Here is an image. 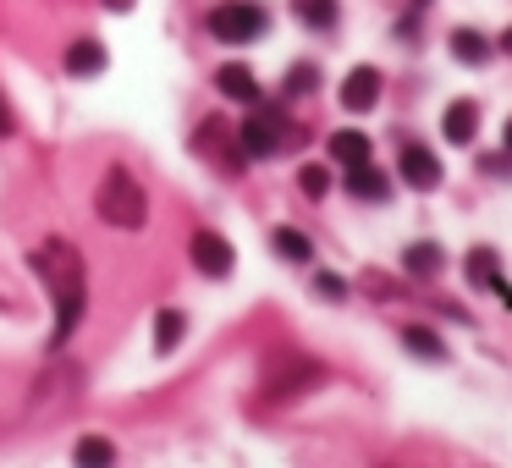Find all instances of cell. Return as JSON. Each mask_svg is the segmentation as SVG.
Wrapping results in <instances>:
<instances>
[{
	"label": "cell",
	"instance_id": "cell-1",
	"mask_svg": "<svg viewBox=\"0 0 512 468\" xmlns=\"http://www.w3.org/2000/svg\"><path fill=\"white\" fill-rule=\"evenodd\" d=\"M34 270L50 287V303H56V336L67 342L83 320V303H89V276H83V259L67 237H45L34 248Z\"/></svg>",
	"mask_w": 512,
	"mask_h": 468
},
{
	"label": "cell",
	"instance_id": "cell-2",
	"mask_svg": "<svg viewBox=\"0 0 512 468\" xmlns=\"http://www.w3.org/2000/svg\"><path fill=\"white\" fill-rule=\"evenodd\" d=\"M94 210H100L105 226H116V232H138L149 215V199L144 188H138V177L127 166H111L100 177V188H94Z\"/></svg>",
	"mask_w": 512,
	"mask_h": 468
},
{
	"label": "cell",
	"instance_id": "cell-3",
	"mask_svg": "<svg viewBox=\"0 0 512 468\" xmlns=\"http://www.w3.org/2000/svg\"><path fill=\"white\" fill-rule=\"evenodd\" d=\"M287 133H292L287 111H281V105H259L254 100L248 122L237 127V149H243V160H270L281 144H287Z\"/></svg>",
	"mask_w": 512,
	"mask_h": 468
},
{
	"label": "cell",
	"instance_id": "cell-4",
	"mask_svg": "<svg viewBox=\"0 0 512 468\" xmlns=\"http://www.w3.org/2000/svg\"><path fill=\"white\" fill-rule=\"evenodd\" d=\"M265 6H254V0H226V6H215L210 12V34L221 39V45H248V39L265 34Z\"/></svg>",
	"mask_w": 512,
	"mask_h": 468
},
{
	"label": "cell",
	"instance_id": "cell-5",
	"mask_svg": "<svg viewBox=\"0 0 512 468\" xmlns=\"http://www.w3.org/2000/svg\"><path fill=\"white\" fill-rule=\"evenodd\" d=\"M193 265L204 270V276H232V265H237V254H232V243H226L221 232H199L193 237Z\"/></svg>",
	"mask_w": 512,
	"mask_h": 468
},
{
	"label": "cell",
	"instance_id": "cell-6",
	"mask_svg": "<svg viewBox=\"0 0 512 468\" xmlns=\"http://www.w3.org/2000/svg\"><path fill=\"white\" fill-rule=\"evenodd\" d=\"M342 105L353 116L375 111V105H380V72L375 67H353V72H347V78H342Z\"/></svg>",
	"mask_w": 512,
	"mask_h": 468
},
{
	"label": "cell",
	"instance_id": "cell-7",
	"mask_svg": "<svg viewBox=\"0 0 512 468\" xmlns=\"http://www.w3.org/2000/svg\"><path fill=\"white\" fill-rule=\"evenodd\" d=\"M402 177H408L413 193H430L435 182H441V160H435L424 144H408L402 149Z\"/></svg>",
	"mask_w": 512,
	"mask_h": 468
},
{
	"label": "cell",
	"instance_id": "cell-8",
	"mask_svg": "<svg viewBox=\"0 0 512 468\" xmlns=\"http://www.w3.org/2000/svg\"><path fill=\"white\" fill-rule=\"evenodd\" d=\"M347 193L364 199V204H386L391 199V182H386V171H375L369 160H358V166H347Z\"/></svg>",
	"mask_w": 512,
	"mask_h": 468
},
{
	"label": "cell",
	"instance_id": "cell-9",
	"mask_svg": "<svg viewBox=\"0 0 512 468\" xmlns=\"http://www.w3.org/2000/svg\"><path fill=\"white\" fill-rule=\"evenodd\" d=\"M215 89H221L226 100H237V105H254L259 100V78L243 67V61H226V67L215 72Z\"/></svg>",
	"mask_w": 512,
	"mask_h": 468
},
{
	"label": "cell",
	"instance_id": "cell-10",
	"mask_svg": "<svg viewBox=\"0 0 512 468\" xmlns=\"http://www.w3.org/2000/svg\"><path fill=\"white\" fill-rule=\"evenodd\" d=\"M441 133L452 138L457 149L474 144V133H479V105H474V100H452V105H446V116H441Z\"/></svg>",
	"mask_w": 512,
	"mask_h": 468
},
{
	"label": "cell",
	"instance_id": "cell-11",
	"mask_svg": "<svg viewBox=\"0 0 512 468\" xmlns=\"http://www.w3.org/2000/svg\"><path fill=\"white\" fill-rule=\"evenodd\" d=\"M67 72L72 78H94V72H105V45L100 39H78V45L67 50Z\"/></svg>",
	"mask_w": 512,
	"mask_h": 468
},
{
	"label": "cell",
	"instance_id": "cell-12",
	"mask_svg": "<svg viewBox=\"0 0 512 468\" xmlns=\"http://www.w3.org/2000/svg\"><path fill=\"white\" fill-rule=\"evenodd\" d=\"M468 281L507 298V287H501V270H496V254H490V248H474V254H468Z\"/></svg>",
	"mask_w": 512,
	"mask_h": 468
},
{
	"label": "cell",
	"instance_id": "cell-13",
	"mask_svg": "<svg viewBox=\"0 0 512 468\" xmlns=\"http://www.w3.org/2000/svg\"><path fill=\"white\" fill-rule=\"evenodd\" d=\"M402 265H408V276H435V270L446 265V254H441V243H408V254H402Z\"/></svg>",
	"mask_w": 512,
	"mask_h": 468
},
{
	"label": "cell",
	"instance_id": "cell-14",
	"mask_svg": "<svg viewBox=\"0 0 512 468\" xmlns=\"http://www.w3.org/2000/svg\"><path fill=\"white\" fill-rule=\"evenodd\" d=\"M452 56L463 61V67H485V61H490L485 34H474V28H457V34H452Z\"/></svg>",
	"mask_w": 512,
	"mask_h": 468
},
{
	"label": "cell",
	"instance_id": "cell-15",
	"mask_svg": "<svg viewBox=\"0 0 512 468\" xmlns=\"http://www.w3.org/2000/svg\"><path fill=\"white\" fill-rule=\"evenodd\" d=\"M188 336V320L177 309H160L155 314V353H177V342Z\"/></svg>",
	"mask_w": 512,
	"mask_h": 468
},
{
	"label": "cell",
	"instance_id": "cell-16",
	"mask_svg": "<svg viewBox=\"0 0 512 468\" xmlns=\"http://www.w3.org/2000/svg\"><path fill=\"white\" fill-rule=\"evenodd\" d=\"M292 17H298L303 28H336V0H292Z\"/></svg>",
	"mask_w": 512,
	"mask_h": 468
},
{
	"label": "cell",
	"instance_id": "cell-17",
	"mask_svg": "<svg viewBox=\"0 0 512 468\" xmlns=\"http://www.w3.org/2000/svg\"><path fill=\"white\" fill-rule=\"evenodd\" d=\"M270 243H276V254L281 259H292V265H314V243L303 232H292V226H281L276 237H270Z\"/></svg>",
	"mask_w": 512,
	"mask_h": 468
},
{
	"label": "cell",
	"instance_id": "cell-18",
	"mask_svg": "<svg viewBox=\"0 0 512 468\" xmlns=\"http://www.w3.org/2000/svg\"><path fill=\"white\" fill-rule=\"evenodd\" d=\"M331 155L342 160V166H358V160H369V133H331Z\"/></svg>",
	"mask_w": 512,
	"mask_h": 468
},
{
	"label": "cell",
	"instance_id": "cell-19",
	"mask_svg": "<svg viewBox=\"0 0 512 468\" xmlns=\"http://www.w3.org/2000/svg\"><path fill=\"white\" fill-rule=\"evenodd\" d=\"M402 342H408L419 358H430V364H435V358H446L441 336H435V331H424V325H408V331H402Z\"/></svg>",
	"mask_w": 512,
	"mask_h": 468
},
{
	"label": "cell",
	"instance_id": "cell-20",
	"mask_svg": "<svg viewBox=\"0 0 512 468\" xmlns=\"http://www.w3.org/2000/svg\"><path fill=\"white\" fill-rule=\"evenodd\" d=\"M320 89V67L314 61H298V67L287 72V94H314Z\"/></svg>",
	"mask_w": 512,
	"mask_h": 468
},
{
	"label": "cell",
	"instance_id": "cell-21",
	"mask_svg": "<svg viewBox=\"0 0 512 468\" xmlns=\"http://www.w3.org/2000/svg\"><path fill=\"white\" fill-rule=\"evenodd\" d=\"M325 188H331L325 166H298V193H303V199H325Z\"/></svg>",
	"mask_w": 512,
	"mask_h": 468
},
{
	"label": "cell",
	"instance_id": "cell-22",
	"mask_svg": "<svg viewBox=\"0 0 512 468\" xmlns=\"http://www.w3.org/2000/svg\"><path fill=\"white\" fill-rule=\"evenodd\" d=\"M78 463H116V446L105 435H89V441H78Z\"/></svg>",
	"mask_w": 512,
	"mask_h": 468
},
{
	"label": "cell",
	"instance_id": "cell-23",
	"mask_svg": "<svg viewBox=\"0 0 512 468\" xmlns=\"http://www.w3.org/2000/svg\"><path fill=\"white\" fill-rule=\"evenodd\" d=\"M314 287H320L325 298H347V281H336V276H314Z\"/></svg>",
	"mask_w": 512,
	"mask_h": 468
},
{
	"label": "cell",
	"instance_id": "cell-24",
	"mask_svg": "<svg viewBox=\"0 0 512 468\" xmlns=\"http://www.w3.org/2000/svg\"><path fill=\"white\" fill-rule=\"evenodd\" d=\"M105 6H111V12H133V0H105Z\"/></svg>",
	"mask_w": 512,
	"mask_h": 468
},
{
	"label": "cell",
	"instance_id": "cell-25",
	"mask_svg": "<svg viewBox=\"0 0 512 468\" xmlns=\"http://www.w3.org/2000/svg\"><path fill=\"white\" fill-rule=\"evenodd\" d=\"M501 50H507V56H512V28H507V34H501Z\"/></svg>",
	"mask_w": 512,
	"mask_h": 468
},
{
	"label": "cell",
	"instance_id": "cell-26",
	"mask_svg": "<svg viewBox=\"0 0 512 468\" xmlns=\"http://www.w3.org/2000/svg\"><path fill=\"white\" fill-rule=\"evenodd\" d=\"M507 149H512V122H507Z\"/></svg>",
	"mask_w": 512,
	"mask_h": 468
},
{
	"label": "cell",
	"instance_id": "cell-27",
	"mask_svg": "<svg viewBox=\"0 0 512 468\" xmlns=\"http://www.w3.org/2000/svg\"><path fill=\"white\" fill-rule=\"evenodd\" d=\"M0 133H6V111H0Z\"/></svg>",
	"mask_w": 512,
	"mask_h": 468
},
{
	"label": "cell",
	"instance_id": "cell-28",
	"mask_svg": "<svg viewBox=\"0 0 512 468\" xmlns=\"http://www.w3.org/2000/svg\"><path fill=\"white\" fill-rule=\"evenodd\" d=\"M413 6H424V0H413Z\"/></svg>",
	"mask_w": 512,
	"mask_h": 468
},
{
	"label": "cell",
	"instance_id": "cell-29",
	"mask_svg": "<svg viewBox=\"0 0 512 468\" xmlns=\"http://www.w3.org/2000/svg\"><path fill=\"white\" fill-rule=\"evenodd\" d=\"M507 303H512V292H507Z\"/></svg>",
	"mask_w": 512,
	"mask_h": 468
}]
</instances>
